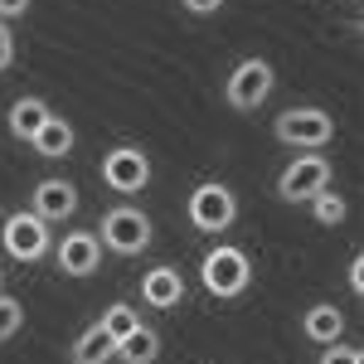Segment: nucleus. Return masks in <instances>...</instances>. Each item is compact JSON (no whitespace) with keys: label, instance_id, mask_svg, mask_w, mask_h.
<instances>
[{"label":"nucleus","instance_id":"nucleus-1","mask_svg":"<svg viewBox=\"0 0 364 364\" xmlns=\"http://www.w3.org/2000/svg\"><path fill=\"white\" fill-rule=\"evenodd\" d=\"M199 282H204V291L209 296H219V301H228V296H243L252 287V262L243 248H233V243H219V248L204 252V262H199Z\"/></svg>","mask_w":364,"mask_h":364},{"label":"nucleus","instance_id":"nucleus-2","mask_svg":"<svg viewBox=\"0 0 364 364\" xmlns=\"http://www.w3.org/2000/svg\"><path fill=\"white\" fill-rule=\"evenodd\" d=\"M185 214H190V224H195L199 233H224V228H233V219H238V199H233V190H228V185L204 180V185H195V190H190Z\"/></svg>","mask_w":364,"mask_h":364},{"label":"nucleus","instance_id":"nucleus-3","mask_svg":"<svg viewBox=\"0 0 364 364\" xmlns=\"http://www.w3.org/2000/svg\"><path fill=\"white\" fill-rule=\"evenodd\" d=\"M272 136L282 146H301V151H321L326 141L336 136V117L321 112V107H287L272 122Z\"/></svg>","mask_w":364,"mask_h":364},{"label":"nucleus","instance_id":"nucleus-4","mask_svg":"<svg viewBox=\"0 0 364 364\" xmlns=\"http://www.w3.org/2000/svg\"><path fill=\"white\" fill-rule=\"evenodd\" d=\"M0 243H5V252H10L15 262H39L44 252L54 248L49 224H44L34 209H15V214L0 224Z\"/></svg>","mask_w":364,"mask_h":364},{"label":"nucleus","instance_id":"nucleus-5","mask_svg":"<svg viewBox=\"0 0 364 364\" xmlns=\"http://www.w3.org/2000/svg\"><path fill=\"white\" fill-rule=\"evenodd\" d=\"M272 63L267 58H243V63H233V73H228L224 83V97L228 107H238V112H257L267 97H272Z\"/></svg>","mask_w":364,"mask_h":364},{"label":"nucleus","instance_id":"nucleus-6","mask_svg":"<svg viewBox=\"0 0 364 364\" xmlns=\"http://www.w3.org/2000/svg\"><path fill=\"white\" fill-rule=\"evenodd\" d=\"M102 248L122 252V257H136L151 248V219L141 214L136 204H117L102 214Z\"/></svg>","mask_w":364,"mask_h":364},{"label":"nucleus","instance_id":"nucleus-7","mask_svg":"<svg viewBox=\"0 0 364 364\" xmlns=\"http://www.w3.org/2000/svg\"><path fill=\"white\" fill-rule=\"evenodd\" d=\"M102 185L112 195H141L151 185V156L141 146H112L102 156Z\"/></svg>","mask_w":364,"mask_h":364},{"label":"nucleus","instance_id":"nucleus-8","mask_svg":"<svg viewBox=\"0 0 364 364\" xmlns=\"http://www.w3.org/2000/svg\"><path fill=\"white\" fill-rule=\"evenodd\" d=\"M326 185H331V161H326V156H296V161L277 175V195L287 199V204L321 195Z\"/></svg>","mask_w":364,"mask_h":364},{"label":"nucleus","instance_id":"nucleus-9","mask_svg":"<svg viewBox=\"0 0 364 364\" xmlns=\"http://www.w3.org/2000/svg\"><path fill=\"white\" fill-rule=\"evenodd\" d=\"M54 257H58V272H63V277H87V272H97V262H102V238L87 233V228L63 233Z\"/></svg>","mask_w":364,"mask_h":364},{"label":"nucleus","instance_id":"nucleus-10","mask_svg":"<svg viewBox=\"0 0 364 364\" xmlns=\"http://www.w3.org/2000/svg\"><path fill=\"white\" fill-rule=\"evenodd\" d=\"M141 301L151 311H175L185 301V277H180V267H151L146 277H141Z\"/></svg>","mask_w":364,"mask_h":364},{"label":"nucleus","instance_id":"nucleus-11","mask_svg":"<svg viewBox=\"0 0 364 364\" xmlns=\"http://www.w3.org/2000/svg\"><path fill=\"white\" fill-rule=\"evenodd\" d=\"M73 209H78V190H73L68 180H39V185H34V214H39L44 224L73 219Z\"/></svg>","mask_w":364,"mask_h":364},{"label":"nucleus","instance_id":"nucleus-12","mask_svg":"<svg viewBox=\"0 0 364 364\" xmlns=\"http://www.w3.org/2000/svg\"><path fill=\"white\" fill-rule=\"evenodd\" d=\"M301 336H306L311 345H331V340L345 336V316H340L331 301H316V306H306V316H301Z\"/></svg>","mask_w":364,"mask_h":364},{"label":"nucleus","instance_id":"nucleus-13","mask_svg":"<svg viewBox=\"0 0 364 364\" xmlns=\"http://www.w3.org/2000/svg\"><path fill=\"white\" fill-rule=\"evenodd\" d=\"M112 355H117V340L107 336L97 321L68 345V364H112Z\"/></svg>","mask_w":364,"mask_h":364},{"label":"nucleus","instance_id":"nucleus-14","mask_svg":"<svg viewBox=\"0 0 364 364\" xmlns=\"http://www.w3.org/2000/svg\"><path fill=\"white\" fill-rule=\"evenodd\" d=\"M44 122H49V102L44 97H15L10 102V117H5V127H10L15 141H34V132Z\"/></svg>","mask_w":364,"mask_h":364},{"label":"nucleus","instance_id":"nucleus-15","mask_svg":"<svg viewBox=\"0 0 364 364\" xmlns=\"http://www.w3.org/2000/svg\"><path fill=\"white\" fill-rule=\"evenodd\" d=\"M117 364H156L161 360V336L151 331V326H136L132 336H122L117 340Z\"/></svg>","mask_w":364,"mask_h":364},{"label":"nucleus","instance_id":"nucleus-16","mask_svg":"<svg viewBox=\"0 0 364 364\" xmlns=\"http://www.w3.org/2000/svg\"><path fill=\"white\" fill-rule=\"evenodd\" d=\"M29 146H34L44 161H58V156H68V151H73V127H68L63 117L49 112V122L34 132V141H29Z\"/></svg>","mask_w":364,"mask_h":364},{"label":"nucleus","instance_id":"nucleus-17","mask_svg":"<svg viewBox=\"0 0 364 364\" xmlns=\"http://www.w3.org/2000/svg\"><path fill=\"white\" fill-rule=\"evenodd\" d=\"M311 214H316V224L336 228V224H345V214H350V204H345V195H331V185H326L321 195H311Z\"/></svg>","mask_w":364,"mask_h":364},{"label":"nucleus","instance_id":"nucleus-18","mask_svg":"<svg viewBox=\"0 0 364 364\" xmlns=\"http://www.w3.org/2000/svg\"><path fill=\"white\" fill-rule=\"evenodd\" d=\"M97 326H102V331H107L112 340H122V336H132V331L141 326V316H136L132 306H127V301H117V306L102 311V321H97Z\"/></svg>","mask_w":364,"mask_h":364},{"label":"nucleus","instance_id":"nucleus-19","mask_svg":"<svg viewBox=\"0 0 364 364\" xmlns=\"http://www.w3.org/2000/svg\"><path fill=\"white\" fill-rule=\"evenodd\" d=\"M20 326H25V306H20L15 296H5V291H0V345L20 336Z\"/></svg>","mask_w":364,"mask_h":364},{"label":"nucleus","instance_id":"nucleus-20","mask_svg":"<svg viewBox=\"0 0 364 364\" xmlns=\"http://www.w3.org/2000/svg\"><path fill=\"white\" fill-rule=\"evenodd\" d=\"M321 364H364V355L355 350V345H340V340H331V345L321 350Z\"/></svg>","mask_w":364,"mask_h":364},{"label":"nucleus","instance_id":"nucleus-21","mask_svg":"<svg viewBox=\"0 0 364 364\" xmlns=\"http://www.w3.org/2000/svg\"><path fill=\"white\" fill-rule=\"evenodd\" d=\"M10 63H15V34H10V25L0 20V73H5Z\"/></svg>","mask_w":364,"mask_h":364},{"label":"nucleus","instance_id":"nucleus-22","mask_svg":"<svg viewBox=\"0 0 364 364\" xmlns=\"http://www.w3.org/2000/svg\"><path fill=\"white\" fill-rule=\"evenodd\" d=\"M350 291H355V296H364V257H360V252L350 257Z\"/></svg>","mask_w":364,"mask_h":364},{"label":"nucleus","instance_id":"nucleus-23","mask_svg":"<svg viewBox=\"0 0 364 364\" xmlns=\"http://www.w3.org/2000/svg\"><path fill=\"white\" fill-rule=\"evenodd\" d=\"M25 10H29V0H0V20H5V25H10V20H20Z\"/></svg>","mask_w":364,"mask_h":364},{"label":"nucleus","instance_id":"nucleus-24","mask_svg":"<svg viewBox=\"0 0 364 364\" xmlns=\"http://www.w3.org/2000/svg\"><path fill=\"white\" fill-rule=\"evenodd\" d=\"M180 5H185L190 15H214V10H219L224 0H180Z\"/></svg>","mask_w":364,"mask_h":364},{"label":"nucleus","instance_id":"nucleus-25","mask_svg":"<svg viewBox=\"0 0 364 364\" xmlns=\"http://www.w3.org/2000/svg\"><path fill=\"white\" fill-rule=\"evenodd\" d=\"M0 287H5V267H0Z\"/></svg>","mask_w":364,"mask_h":364}]
</instances>
